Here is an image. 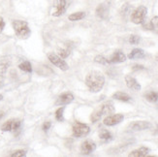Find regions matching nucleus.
<instances>
[{"label":"nucleus","mask_w":158,"mask_h":157,"mask_svg":"<svg viewBox=\"0 0 158 157\" xmlns=\"http://www.w3.org/2000/svg\"><path fill=\"white\" fill-rule=\"evenodd\" d=\"M13 28L15 30L16 35L20 39H26L30 35V28L28 26V23L24 20L15 19L12 23Z\"/></svg>","instance_id":"2"},{"label":"nucleus","mask_w":158,"mask_h":157,"mask_svg":"<svg viewBox=\"0 0 158 157\" xmlns=\"http://www.w3.org/2000/svg\"><path fill=\"white\" fill-rule=\"evenodd\" d=\"M148 14V9L145 6H140L138 7L131 15V20L135 24H141L143 23Z\"/></svg>","instance_id":"3"},{"label":"nucleus","mask_w":158,"mask_h":157,"mask_svg":"<svg viewBox=\"0 0 158 157\" xmlns=\"http://www.w3.org/2000/svg\"><path fill=\"white\" fill-rule=\"evenodd\" d=\"M142 69H143V67L142 65H135L133 67V70L134 71H136V70H142Z\"/></svg>","instance_id":"33"},{"label":"nucleus","mask_w":158,"mask_h":157,"mask_svg":"<svg viewBox=\"0 0 158 157\" xmlns=\"http://www.w3.org/2000/svg\"><path fill=\"white\" fill-rule=\"evenodd\" d=\"M63 113H64V107H61V108L57 109L56 112V118L60 122L64 121V114Z\"/></svg>","instance_id":"24"},{"label":"nucleus","mask_w":158,"mask_h":157,"mask_svg":"<svg viewBox=\"0 0 158 157\" xmlns=\"http://www.w3.org/2000/svg\"><path fill=\"white\" fill-rule=\"evenodd\" d=\"M26 155V151H24V149H20V151H15L14 153L11 154L12 157H23Z\"/></svg>","instance_id":"28"},{"label":"nucleus","mask_w":158,"mask_h":157,"mask_svg":"<svg viewBox=\"0 0 158 157\" xmlns=\"http://www.w3.org/2000/svg\"><path fill=\"white\" fill-rule=\"evenodd\" d=\"M152 127V124L149 123L148 121L145 120H137L134 121L132 123H130L128 126V131L131 132H138V131H143V130H147V129Z\"/></svg>","instance_id":"6"},{"label":"nucleus","mask_w":158,"mask_h":157,"mask_svg":"<svg viewBox=\"0 0 158 157\" xmlns=\"http://www.w3.org/2000/svg\"><path fill=\"white\" fill-rule=\"evenodd\" d=\"M140 41H141V38L138 35H131V36H130V38H129V43L132 44V45L139 44Z\"/></svg>","instance_id":"27"},{"label":"nucleus","mask_w":158,"mask_h":157,"mask_svg":"<svg viewBox=\"0 0 158 157\" xmlns=\"http://www.w3.org/2000/svg\"><path fill=\"white\" fill-rule=\"evenodd\" d=\"M99 137H100V139L101 140H103V141H105V142H109V141H111L112 139H113V136H112V134L110 133L108 130H101L100 131V133H99Z\"/></svg>","instance_id":"21"},{"label":"nucleus","mask_w":158,"mask_h":157,"mask_svg":"<svg viewBox=\"0 0 158 157\" xmlns=\"http://www.w3.org/2000/svg\"><path fill=\"white\" fill-rule=\"evenodd\" d=\"M66 6H67L66 0H56L53 5V11L52 13V15L53 17L62 16L66 11Z\"/></svg>","instance_id":"8"},{"label":"nucleus","mask_w":158,"mask_h":157,"mask_svg":"<svg viewBox=\"0 0 158 157\" xmlns=\"http://www.w3.org/2000/svg\"><path fill=\"white\" fill-rule=\"evenodd\" d=\"M90 132V128L88 125L85 123H81V122H76L73 125V135L76 138H81L85 137Z\"/></svg>","instance_id":"4"},{"label":"nucleus","mask_w":158,"mask_h":157,"mask_svg":"<svg viewBox=\"0 0 158 157\" xmlns=\"http://www.w3.org/2000/svg\"><path fill=\"white\" fill-rule=\"evenodd\" d=\"M155 59H156V60L158 61V54H157V56H156V57H155Z\"/></svg>","instance_id":"36"},{"label":"nucleus","mask_w":158,"mask_h":157,"mask_svg":"<svg viewBox=\"0 0 158 157\" xmlns=\"http://www.w3.org/2000/svg\"><path fill=\"white\" fill-rule=\"evenodd\" d=\"M4 84H5L4 77L2 76V75H0V88H2L4 86Z\"/></svg>","instance_id":"32"},{"label":"nucleus","mask_w":158,"mask_h":157,"mask_svg":"<svg viewBox=\"0 0 158 157\" xmlns=\"http://www.w3.org/2000/svg\"><path fill=\"white\" fill-rule=\"evenodd\" d=\"M101 109V111L103 113V114H113L114 112V105L111 103V102H108V103L104 104V105H102L100 107Z\"/></svg>","instance_id":"18"},{"label":"nucleus","mask_w":158,"mask_h":157,"mask_svg":"<svg viewBox=\"0 0 158 157\" xmlns=\"http://www.w3.org/2000/svg\"><path fill=\"white\" fill-rule=\"evenodd\" d=\"M94 61H95V62H97V63L103 64V65L109 64V60H108L106 57L102 56H95V58H94Z\"/></svg>","instance_id":"26"},{"label":"nucleus","mask_w":158,"mask_h":157,"mask_svg":"<svg viewBox=\"0 0 158 157\" xmlns=\"http://www.w3.org/2000/svg\"><path fill=\"white\" fill-rule=\"evenodd\" d=\"M108 60L109 63H121L126 60V56L121 51H116L110 56Z\"/></svg>","instance_id":"12"},{"label":"nucleus","mask_w":158,"mask_h":157,"mask_svg":"<svg viewBox=\"0 0 158 157\" xmlns=\"http://www.w3.org/2000/svg\"><path fill=\"white\" fill-rule=\"evenodd\" d=\"M145 52L142 49H134L131 52L128 54L129 59H139V58H143L145 57Z\"/></svg>","instance_id":"16"},{"label":"nucleus","mask_w":158,"mask_h":157,"mask_svg":"<svg viewBox=\"0 0 158 157\" xmlns=\"http://www.w3.org/2000/svg\"><path fill=\"white\" fill-rule=\"evenodd\" d=\"M149 152V148L146 147H142L138 149H135V151H131L129 153V157H145L148 154Z\"/></svg>","instance_id":"15"},{"label":"nucleus","mask_w":158,"mask_h":157,"mask_svg":"<svg viewBox=\"0 0 158 157\" xmlns=\"http://www.w3.org/2000/svg\"><path fill=\"white\" fill-rule=\"evenodd\" d=\"M85 84L91 92L97 93L105 85V77L100 71H91L87 74L85 78Z\"/></svg>","instance_id":"1"},{"label":"nucleus","mask_w":158,"mask_h":157,"mask_svg":"<svg viewBox=\"0 0 158 157\" xmlns=\"http://www.w3.org/2000/svg\"><path fill=\"white\" fill-rule=\"evenodd\" d=\"M124 119V115L121 114H116L113 115H109L104 119V124L106 126H114L120 123V122Z\"/></svg>","instance_id":"9"},{"label":"nucleus","mask_w":158,"mask_h":157,"mask_svg":"<svg viewBox=\"0 0 158 157\" xmlns=\"http://www.w3.org/2000/svg\"><path fill=\"white\" fill-rule=\"evenodd\" d=\"M51 126H52V123H51V122H50V121H46V122H44V124H43L42 128H43V130H44L45 132H47V131L51 128Z\"/></svg>","instance_id":"30"},{"label":"nucleus","mask_w":158,"mask_h":157,"mask_svg":"<svg viewBox=\"0 0 158 157\" xmlns=\"http://www.w3.org/2000/svg\"><path fill=\"white\" fill-rule=\"evenodd\" d=\"M19 68L23 72H27V73H31L32 72V66H31L30 62H28V61H23V63H20L19 65Z\"/></svg>","instance_id":"22"},{"label":"nucleus","mask_w":158,"mask_h":157,"mask_svg":"<svg viewBox=\"0 0 158 157\" xmlns=\"http://www.w3.org/2000/svg\"><path fill=\"white\" fill-rule=\"evenodd\" d=\"M149 29L150 30H152L154 31L155 33L158 34V16L156 17H153L152 19L150 20V23H149Z\"/></svg>","instance_id":"23"},{"label":"nucleus","mask_w":158,"mask_h":157,"mask_svg":"<svg viewBox=\"0 0 158 157\" xmlns=\"http://www.w3.org/2000/svg\"><path fill=\"white\" fill-rule=\"evenodd\" d=\"M4 27H5V22H4V19L2 17H0V33H1L4 29Z\"/></svg>","instance_id":"31"},{"label":"nucleus","mask_w":158,"mask_h":157,"mask_svg":"<svg viewBox=\"0 0 158 157\" xmlns=\"http://www.w3.org/2000/svg\"><path fill=\"white\" fill-rule=\"evenodd\" d=\"M85 17V12H77V13H74L71 14V15L68 17L69 20L71 22H78V20H81Z\"/></svg>","instance_id":"19"},{"label":"nucleus","mask_w":158,"mask_h":157,"mask_svg":"<svg viewBox=\"0 0 158 157\" xmlns=\"http://www.w3.org/2000/svg\"><path fill=\"white\" fill-rule=\"evenodd\" d=\"M3 117H4V113L2 111H0V119H1Z\"/></svg>","instance_id":"34"},{"label":"nucleus","mask_w":158,"mask_h":157,"mask_svg":"<svg viewBox=\"0 0 158 157\" xmlns=\"http://www.w3.org/2000/svg\"><path fill=\"white\" fill-rule=\"evenodd\" d=\"M48 57H49V60L51 61V62L54 65L58 67L60 70L62 71H67L68 68H69V66H68V64L64 61L63 58L59 57L57 54L56 53H49V56H48Z\"/></svg>","instance_id":"7"},{"label":"nucleus","mask_w":158,"mask_h":157,"mask_svg":"<svg viewBox=\"0 0 158 157\" xmlns=\"http://www.w3.org/2000/svg\"><path fill=\"white\" fill-rule=\"evenodd\" d=\"M145 97L148 102L155 103V102L158 100V92L157 91H149L145 95Z\"/></svg>","instance_id":"20"},{"label":"nucleus","mask_w":158,"mask_h":157,"mask_svg":"<svg viewBox=\"0 0 158 157\" xmlns=\"http://www.w3.org/2000/svg\"><path fill=\"white\" fill-rule=\"evenodd\" d=\"M2 99H3V96L1 94H0V101H2Z\"/></svg>","instance_id":"35"},{"label":"nucleus","mask_w":158,"mask_h":157,"mask_svg":"<svg viewBox=\"0 0 158 157\" xmlns=\"http://www.w3.org/2000/svg\"><path fill=\"white\" fill-rule=\"evenodd\" d=\"M20 126H22V121L18 120V119H10L7 120L5 123L2 125L1 130L4 132H15L17 133L19 131Z\"/></svg>","instance_id":"5"},{"label":"nucleus","mask_w":158,"mask_h":157,"mask_svg":"<svg viewBox=\"0 0 158 157\" xmlns=\"http://www.w3.org/2000/svg\"><path fill=\"white\" fill-rule=\"evenodd\" d=\"M74 101V96L73 94L70 92H65L62 93L61 95H59L56 102V106H63V105H68L70 104L71 102Z\"/></svg>","instance_id":"11"},{"label":"nucleus","mask_w":158,"mask_h":157,"mask_svg":"<svg viewBox=\"0 0 158 157\" xmlns=\"http://www.w3.org/2000/svg\"><path fill=\"white\" fill-rule=\"evenodd\" d=\"M109 9L110 7L108 3H102L96 8V15L100 19H106L109 15Z\"/></svg>","instance_id":"14"},{"label":"nucleus","mask_w":158,"mask_h":157,"mask_svg":"<svg viewBox=\"0 0 158 157\" xmlns=\"http://www.w3.org/2000/svg\"><path fill=\"white\" fill-rule=\"evenodd\" d=\"M113 98L115 99V100H118V101H122V102H129V101H131V97H130V95H128L125 92H121V91L115 92L113 95Z\"/></svg>","instance_id":"17"},{"label":"nucleus","mask_w":158,"mask_h":157,"mask_svg":"<svg viewBox=\"0 0 158 157\" xmlns=\"http://www.w3.org/2000/svg\"><path fill=\"white\" fill-rule=\"evenodd\" d=\"M96 149V145L95 143L91 140H86L81 144V151L82 154H90Z\"/></svg>","instance_id":"10"},{"label":"nucleus","mask_w":158,"mask_h":157,"mask_svg":"<svg viewBox=\"0 0 158 157\" xmlns=\"http://www.w3.org/2000/svg\"><path fill=\"white\" fill-rule=\"evenodd\" d=\"M8 63H0V75H4L8 70Z\"/></svg>","instance_id":"29"},{"label":"nucleus","mask_w":158,"mask_h":157,"mask_svg":"<svg viewBox=\"0 0 158 157\" xmlns=\"http://www.w3.org/2000/svg\"><path fill=\"white\" fill-rule=\"evenodd\" d=\"M125 83H126V85L128 88L130 89H132L134 91H139L141 90V85L138 83V81H137L134 77L132 76H126L125 77Z\"/></svg>","instance_id":"13"},{"label":"nucleus","mask_w":158,"mask_h":157,"mask_svg":"<svg viewBox=\"0 0 158 157\" xmlns=\"http://www.w3.org/2000/svg\"><path fill=\"white\" fill-rule=\"evenodd\" d=\"M57 56L61 58H67L70 56V51L67 49H58L57 51Z\"/></svg>","instance_id":"25"}]
</instances>
